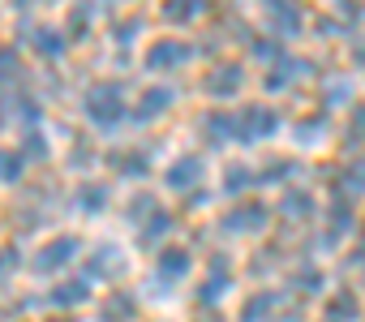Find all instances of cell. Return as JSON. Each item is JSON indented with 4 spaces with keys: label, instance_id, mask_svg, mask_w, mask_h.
<instances>
[{
    "label": "cell",
    "instance_id": "obj_1",
    "mask_svg": "<svg viewBox=\"0 0 365 322\" xmlns=\"http://www.w3.org/2000/svg\"><path fill=\"white\" fill-rule=\"evenodd\" d=\"M120 112H125V99H120V95H116L112 86H99V90L91 95V116H95V120L112 125V120H116Z\"/></svg>",
    "mask_w": 365,
    "mask_h": 322
},
{
    "label": "cell",
    "instance_id": "obj_2",
    "mask_svg": "<svg viewBox=\"0 0 365 322\" xmlns=\"http://www.w3.org/2000/svg\"><path fill=\"white\" fill-rule=\"evenodd\" d=\"M73 254H78V245H73V241H52L48 249H39V258H35V271H56V262L65 266Z\"/></svg>",
    "mask_w": 365,
    "mask_h": 322
},
{
    "label": "cell",
    "instance_id": "obj_3",
    "mask_svg": "<svg viewBox=\"0 0 365 322\" xmlns=\"http://www.w3.org/2000/svg\"><path fill=\"white\" fill-rule=\"evenodd\" d=\"M241 86V69L237 65H220V69H211V78H207V90L211 95H224V90H237Z\"/></svg>",
    "mask_w": 365,
    "mask_h": 322
},
{
    "label": "cell",
    "instance_id": "obj_4",
    "mask_svg": "<svg viewBox=\"0 0 365 322\" xmlns=\"http://www.w3.org/2000/svg\"><path fill=\"white\" fill-rule=\"evenodd\" d=\"M180 56H190V48H185V43H172V39L150 48V65H155V69H163V65H180Z\"/></svg>",
    "mask_w": 365,
    "mask_h": 322
},
{
    "label": "cell",
    "instance_id": "obj_5",
    "mask_svg": "<svg viewBox=\"0 0 365 322\" xmlns=\"http://www.w3.org/2000/svg\"><path fill=\"white\" fill-rule=\"evenodd\" d=\"M241 120H245V125H254V129H250V137H258V133H271V129L279 125V116H275V112H267V108H250Z\"/></svg>",
    "mask_w": 365,
    "mask_h": 322
},
{
    "label": "cell",
    "instance_id": "obj_6",
    "mask_svg": "<svg viewBox=\"0 0 365 322\" xmlns=\"http://www.w3.org/2000/svg\"><path fill=\"white\" fill-rule=\"evenodd\" d=\"M185 266H190V254L185 249H168L159 258V271H168V275H185Z\"/></svg>",
    "mask_w": 365,
    "mask_h": 322
},
{
    "label": "cell",
    "instance_id": "obj_7",
    "mask_svg": "<svg viewBox=\"0 0 365 322\" xmlns=\"http://www.w3.org/2000/svg\"><path fill=\"white\" fill-rule=\"evenodd\" d=\"M198 9H202V0H168V5H163V14H168L172 22L190 18V14H198Z\"/></svg>",
    "mask_w": 365,
    "mask_h": 322
},
{
    "label": "cell",
    "instance_id": "obj_8",
    "mask_svg": "<svg viewBox=\"0 0 365 322\" xmlns=\"http://www.w3.org/2000/svg\"><path fill=\"white\" fill-rule=\"evenodd\" d=\"M168 99H172V90H146V99L138 103V116H155L159 108H168Z\"/></svg>",
    "mask_w": 365,
    "mask_h": 322
},
{
    "label": "cell",
    "instance_id": "obj_9",
    "mask_svg": "<svg viewBox=\"0 0 365 322\" xmlns=\"http://www.w3.org/2000/svg\"><path fill=\"white\" fill-rule=\"evenodd\" d=\"M198 172H202V164H194V159H180V164L168 172V185H185V181L198 177Z\"/></svg>",
    "mask_w": 365,
    "mask_h": 322
},
{
    "label": "cell",
    "instance_id": "obj_10",
    "mask_svg": "<svg viewBox=\"0 0 365 322\" xmlns=\"http://www.w3.org/2000/svg\"><path fill=\"white\" fill-rule=\"evenodd\" d=\"M262 219V207H245V211H237V215H228V228L237 224V228H254Z\"/></svg>",
    "mask_w": 365,
    "mask_h": 322
},
{
    "label": "cell",
    "instance_id": "obj_11",
    "mask_svg": "<svg viewBox=\"0 0 365 322\" xmlns=\"http://www.w3.org/2000/svg\"><path fill=\"white\" fill-rule=\"evenodd\" d=\"M82 296H86V288H82V284H65V292L56 288V305H78Z\"/></svg>",
    "mask_w": 365,
    "mask_h": 322
},
{
    "label": "cell",
    "instance_id": "obj_12",
    "mask_svg": "<svg viewBox=\"0 0 365 322\" xmlns=\"http://www.w3.org/2000/svg\"><path fill=\"white\" fill-rule=\"evenodd\" d=\"M245 185H250V172H245V168H237V172H228V189H232V194H241Z\"/></svg>",
    "mask_w": 365,
    "mask_h": 322
},
{
    "label": "cell",
    "instance_id": "obj_13",
    "mask_svg": "<svg viewBox=\"0 0 365 322\" xmlns=\"http://www.w3.org/2000/svg\"><path fill=\"white\" fill-rule=\"evenodd\" d=\"M344 185L348 189H365V168H348L344 172Z\"/></svg>",
    "mask_w": 365,
    "mask_h": 322
}]
</instances>
